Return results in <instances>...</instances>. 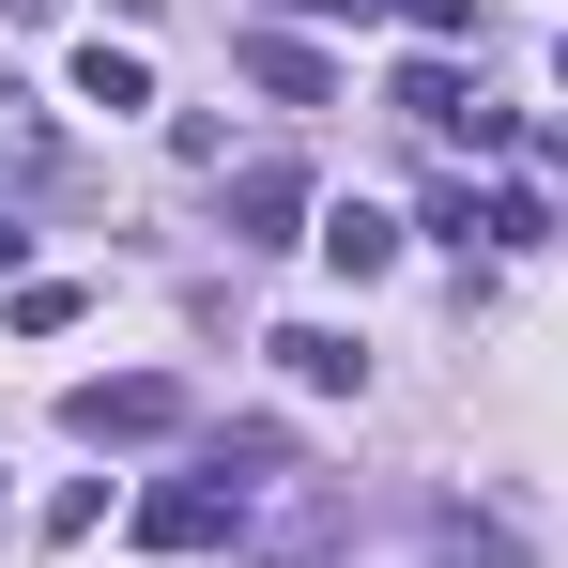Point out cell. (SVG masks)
I'll return each mask as SVG.
<instances>
[{
    "instance_id": "6da1fadb",
    "label": "cell",
    "mask_w": 568,
    "mask_h": 568,
    "mask_svg": "<svg viewBox=\"0 0 568 568\" xmlns=\"http://www.w3.org/2000/svg\"><path fill=\"white\" fill-rule=\"evenodd\" d=\"M231 523H246V476H215V462H185V476L139 491V538H154V554H215Z\"/></svg>"
},
{
    "instance_id": "7a4b0ae2",
    "label": "cell",
    "mask_w": 568,
    "mask_h": 568,
    "mask_svg": "<svg viewBox=\"0 0 568 568\" xmlns=\"http://www.w3.org/2000/svg\"><path fill=\"white\" fill-rule=\"evenodd\" d=\"M62 430H78V446H154V430H185V384L170 369H108V384L62 399Z\"/></svg>"
},
{
    "instance_id": "3957f363",
    "label": "cell",
    "mask_w": 568,
    "mask_h": 568,
    "mask_svg": "<svg viewBox=\"0 0 568 568\" xmlns=\"http://www.w3.org/2000/svg\"><path fill=\"white\" fill-rule=\"evenodd\" d=\"M292 231H307V170L292 154H246L231 170V246H292Z\"/></svg>"
},
{
    "instance_id": "277c9868",
    "label": "cell",
    "mask_w": 568,
    "mask_h": 568,
    "mask_svg": "<svg viewBox=\"0 0 568 568\" xmlns=\"http://www.w3.org/2000/svg\"><path fill=\"white\" fill-rule=\"evenodd\" d=\"M262 354H277L292 384H323V399H354V384H369V354H354V323H277Z\"/></svg>"
},
{
    "instance_id": "5b68a950",
    "label": "cell",
    "mask_w": 568,
    "mask_h": 568,
    "mask_svg": "<svg viewBox=\"0 0 568 568\" xmlns=\"http://www.w3.org/2000/svg\"><path fill=\"white\" fill-rule=\"evenodd\" d=\"M307 246H323L338 277H384V262H399V215H384V200H338V215H323Z\"/></svg>"
},
{
    "instance_id": "8992f818",
    "label": "cell",
    "mask_w": 568,
    "mask_h": 568,
    "mask_svg": "<svg viewBox=\"0 0 568 568\" xmlns=\"http://www.w3.org/2000/svg\"><path fill=\"white\" fill-rule=\"evenodd\" d=\"M246 78H262L277 108H323V93H338V62H323V47H292V31H246Z\"/></svg>"
},
{
    "instance_id": "52a82bcc",
    "label": "cell",
    "mask_w": 568,
    "mask_h": 568,
    "mask_svg": "<svg viewBox=\"0 0 568 568\" xmlns=\"http://www.w3.org/2000/svg\"><path fill=\"white\" fill-rule=\"evenodd\" d=\"M78 108H154V62L139 47H78Z\"/></svg>"
},
{
    "instance_id": "ba28073f",
    "label": "cell",
    "mask_w": 568,
    "mask_h": 568,
    "mask_svg": "<svg viewBox=\"0 0 568 568\" xmlns=\"http://www.w3.org/2000/svg\"><path fill=\"white\" fill-rule=\"evenodd\" d=\"M399 108H415V123H430V139H446V123H462L476 93H462V78H446V62H399Z\"/></svg>"
},
{
    "instance_id": "9c48e42d",
    "label": "cell",
    "mask_w": 568,
    "mask_h": 568,
    "mask_svg": "<svg viewBox=\"0 0 568 568\" xmlns=\"http://www.w3.org/2000/svg\"><path fill=\"white\" fill-rule=\"evenodd\" d=\"M78 323V277H16V338H62Z\"/></svg>"
},
{
    "instance_id": "30bf717a",
    "label": "cell",
    "mask_w": 568,
    "mask_h": 568,
    "mask_svg": "<svg viewBox=\"0 0 568 568\" xmlns=\"http://www.w3.org/2000/svg\"><path fill=\"white\" fill-rule=\"evenodd\" d=\"M399 16H415L430 47H462V31H476V0H399Z\"/></svg>"
},
{
    "instance_id": "8fae6325",
    "label": "cell",
    "mask_w": 568,
    "mask_h": 568,
    "mask_svg": "<svg viewBox=\"0 0 568 568\" xmlns=\"http://www.w3.org/2000/svg\"><path fill=\"white\" fill-rule=\"evenodd\" d=\"M277 16H384V0H277Z\"/></svg>"
},
{
    "instance_id": "7c38bea8",
    "label": "cell",
    "mask_w": 568,
    "mask_h": 568,
    "mask_svg": "<svg viewBox=\"0 0 568 568\" xmlns=\"http://www.w3.org/2000/svg\"><path fill=\"white\" fill-rule=\"evenodd\" d=\"M0 16H31V31H47V16H62V0H0Z\"/></svg>"
},
{
    "instance_id": "4fadbf2b",
    "label": "cell",
    "mask_w": 568,
    "mask_h": 568,
    "mask_svg": "<svg viewBox=\"0 0 568 568\" xmlns=\"http://www.w3.org/2000/svg\"><path fill=\"white\" fill-rule=\"evenodd\" d=\"M554 62H568V47H554Z\"/></svg>"
}]
</instances>
